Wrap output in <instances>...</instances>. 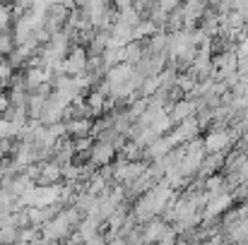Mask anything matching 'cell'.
Instances as JSON below:
<instances>
[{"label":"cell","mask_w":248,"mask_h":245,"mask_svg":"<svg viewBox=\"0 0 248 245\" xmlns=\"http://www.w3.org/2000/svg\"><path fill=\"white\" fill-rule=\"evenodd\" d=\"M116 154H118V149L111 142L96 140V142H92V149H89V163H94L99 168L101 166H108V163H113Z\"/></svg>","instance_id":"6da1fadb"},{"label":"cell","mask_w":248,"mask_h":245,"mask_svg":"<svg viewBox=\"0 0 248 245\" xmlns=\"http://www.w3.org/2000/svg\"><path fill=\"white\" fill-rule=\"evenodd\" d=\"M65 123V132L75 140V137H87V135H92V118H87V115H78V118H68V120H63Z\"/></svg>","instance_id":"7a4b0ae2"},{"label":"cell","mask_w":248,"mask_h":245,"mask_svg":"<svg viewBox=\"0 0 248 245\" xmlns=\"http://www.w3.org/2000/svg\"><path fill=\"white\" fill-rule=\"evenodd\" d=\"M15 46H17V43H15L12 31H10V29H7V31H0V56H7Z\"/></svg>","instance_id":"3957f363"},{"label":"cell","mask_w":248,"mask_h":245,"mask_svg":"<svg viewBox=\"0 0 248 245\" xmlns=\"http://www.w3.org/2000/svg\"><path fill=\"white\" fill-rule=\"evenodd\" d=\"M12 24V7L10 5H0V31H7Z\"/></svg>","instance_id":"277c9868"},{"label":"cell","mask_w":248,"mask_h":245,"mask_svg":"<svg viewBox=\"0 0 248 245\" xmlns=\"http://www.w3.org/2000/svg\"><path fill=\"white\" fill-rule=\"evenodd\" d=\"M56 2H61V5H65V7H70V10L75 7V0H56Z\"/></svg>","instance_id":"5b68a950"}]
</instances>
